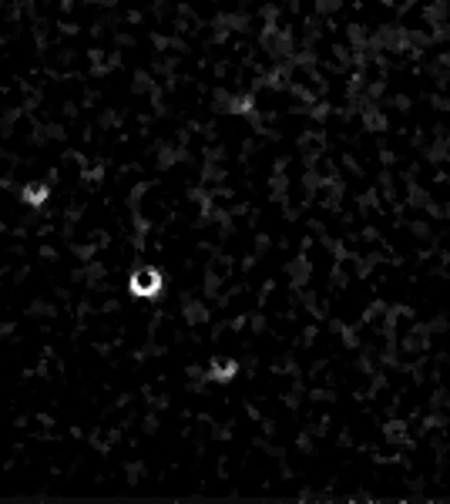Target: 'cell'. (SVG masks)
Here are the masks:
<instances>
[{
  "label": "cell",
  "instance_id": "6da1fadb",
  "mask_svg": "<svg viewBox=\"0 0 450 504\" xmlns=\"http://www.w3.org/2000/svg\"><path fill=\"white\" fill-rule=\"evenodd\" d=\"M131 286H135V293H155V289H158V276H155V272H138V276L131 279Z\"/></svg>",
  "mask_w": 450,
  "mask_h": 504
},
{
  "label": "cell",
  "instance_id": "7a4b0ae2",
  "mask_svg": "<svg viewBox=\"0 0 450 504\" xmlns=\"http://www.w3.org/2000/svg\"><path fill=\"white\" fill-rule=\"evenodd\" d=\"M44 199H48V188H44V185H34V182H31V185L24 188V202H27V205H41Z\"/></svg>",
  "mask_w": 450,
  "mask_h": 504
}]
</instances>
